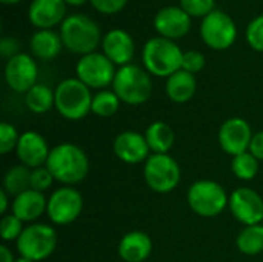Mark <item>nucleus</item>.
Masks as SVG:
<instances>
[{
	"label": "nucleus",
	"instance_id": "41",
	"mask_svg": "<svg viewBox=\"0 0 263 262\" xmlns=\"http://www.w3.org/2000/svg\"><path fill=\"white\" fill-rule=\"evenodd\" d=\"M86 2H89V0H65V3L66 5H71V6H82Z\"/></svg>",
	"mask_w": 263,
	"mask_h": 262
},
{
	"label": "nucleus",
	"instance_id": "34",
	"mask_svg": "<svg viewBox=\"0 0 263 262\" xmlns=\"http://www.w3.org/2000/svg\"><path fill=\"white\" fill-rule=\"evenodd\" d=\"M54 181L55 179L52 178V174L46 168V165L31 170V188L35 190V191L45 193L46 190H49L52 187Z\"/></svg>",
	"mask_w": 263,
	"mask_h": 262
},
{
	"label": "nucleus",
	"instance_id": "25",
	"mask_svg": "<svg viewBox=\"0 0 263 262\" xmlns=\"http://www.w3.org/2000/svg\"><path fill=\"white\" fill-rule=\"evenodd\" d=\"M25 105L29 111L35 114H45L55 105V94L49 86L43 83H35L25 94Z\"/></svg>",
	"mask_w": 263,
	"mask_h": 262
},
{
	"label": "nucleus",
	"instance_id": "35",
	"mask_svg": "<svg viewBox=\"0 0 263 262\" xmlns=\"http://www.w3.org/2000/svg\"><path fill=\"white\" fill-rule=\"evenodd\" d=\"M206 65V59L200 51L196 49H190L183 53V60H182V69L191 73V74H197L200 73Z\"/></svg>",
	"mask_w": 263,
	"mask_h": 262
},
{
	"label": "nucleus",
	"instance_id": "36",
	"mask_svg": "<svg viewBox=\"0 0 263 262\" xmlns=\"http://www.w3.org/2000/svg\"><path fill=\"white\" fill-rule=\"evenodd\" d=\"M89 2L92 8L102 14H117L128 3V0H89Z\"/></svg>",
	"mask_w": 263,
	"mask_h": 262
},
{
	"label": "nucleus",
	"instance_id": "14",
	"mask_svg": "<svg viewBox=\"0 0 263 262\" xmlns=\"http://www.w3.org/2000/svg\"><path fill=\"white\" fill-rule=\"evenodd\" d=\"M253 136L254 134L251 131V125L245 119L231 117V119H227L219 128L217 139H219L220 148L227 154L234 158L237 154L250 151Z\"/></svg>",
	"mask_w": 263,
	"mask_h": 262
},
{
	"label": "nucleus",
	"instance_id": "4",
	"mask_svg": "<svg viewBox=\"0 0 263 262\" xmlns=\"http://www.w3.org/2000/svg\"><path fill=\"white\" fill-rule=\"evenodd\" d=\"M57 113L66 120H82L91 113L92 94L91 88H88L77 77H69L62 80L54 90Z\"/></svg>",
	"mask_w": 263,
	"mask_h": 262
},
{
	"label": "nucleus",
	"instance_id": "16",
	"mask_svg": "<svg viewBox=\"0 0 263 262\" xmlns=\"http://www.w3.org/2000/svg\"><path fill=\"white\" fill-rule=\"evenodd\" d=\"M51 148L48 147L46 139L37 131H25L18 137V144L15 147L17 159L22 165L28 168L45 167L49 158Z\"/></svg>",
	"mask_w": 263,
	"mask_h": 262
},
{
	"label": "nucleus",
	"instance_id": "7",
	"mask_svg": "<svg viewBox=\"0 0 263 262\" xmlns=\"http://www.w3.org/2000/svg\"><path fill=\"white\" fill-rule=\"evenodd\" d=\"M57 247V233L48 224H28L15 241V249L22 258L34 262L45 261Z\"/></svg>",
	"mask_w": 263,
	"mask_h": 262
},
{
	"label": "nucleus",
	"instance_id": "23",
	"mask_svg": "<svg viewBox=\"0 0 263 262\" xmlns=\"http://www.w3.org/2000/svg\"><path fill=\"white\" fill-rule=\"evenodd\" d=\"M63 42L60 34L52 29H39L29 40V48L34 57L42 60H52L62 51Z\"/></svg>",
	"mask_w": 263,
	"mask_h": 262
},
{
	"label": "nucleus",
	"instance_id": "32",
	"mask_svg": "<svg viewBox=\"0 0 263 262\" xmlns=\"http://www.w3.org/2000/svg\"><path fill=\"white\" fill-rule=\"evenodd\" d=\"M20 134L17 133L15 127L9 122L0 124V153L8 154L11 151H15V147L18 144Z\"/></svg>",
	"mask_w": 263,
	"mask_h": 262
},
{
	"label": "nucleus",
	"instance_id": "18",
	"mask_svg": "<svg viewBox=\"0 0 263 262\" xmlns=\"http://www.w3.org/2000/svg\"><path fill=\"white\" fill-rule=\"evenodd\" d=\"M102 49H103V54L114 65L125 66V65L131 63V60L134 57L136 45H134V39L131 37V34L128 31L116 28V29L108 31L103 36Z\"/></svg>",
	"mask_w": 263,
	"mask_h": 262
},
{
	"label": "nucleus",
	"instance_id": "12",
	"mask_svg": "<svg viewBox=\"0 0 263 262\" xmlns=\"http://www.w3.org/2000/svg\"><path fill=\"white\" fill-rule=\"evenodd\" d=\"M228 208L236 221L248 225L263 224V198L250 187H239L230 195Z\"/></svg>",
	"mask_w": 263,
	"mask_h": 262
},
{
	"label": "nucleus",
	"instance_id": "17",
	"mask_svg": "<svg viewBox=\"0 0 263 262\" xmlns=\"http://www.w3.org/2000/svg\"><path fill=\"white\" fill-rule=\"evenodd\" d=\"M156 31L170 40L186 36L191 29V17L180 6H165L154 17Z\"/></svg>",
	"mask_w": 263,
	"mask_h": 262
},
{
	"label": "nucleus",
	"instance_id": "1",
	"mask_svg": "<svg viewBox=\"0 0 263 262\" xmlns=\"http://www.w3.org/2000/svg\"><path fill=\"white\" fill-rule=\"evenodd\" d=\"M46 168L51 171L55 182L72 187L86 179L89 173V159L79 145L63 142L51 148Z\"/></svg>",
	"mask_w": 263,
	"mask_h": 262
},
{
	"label": "nucleus",
	"instance_id": "26",
	"mask_svg": "<svg viewBox=\"0 0 263 262\" xmlns=\"http://www.w3.org/2000/svg\"><path fill=\"white\" fill-rule=\"evenodd\" d=\"M31 188V168L25 165H14L11 167L3 176V190L11 196L15 198L23 191Z\"/></svg>",
	"mask_w": 263,
	"mask_h": 262
},
{
	"label": "nucleus",
	"instance_id": "40",
	"mask_svg": "<svg viewBox=\"0 0 263 262\" xmlns=\"http://www.w3.org/2000/svg\"><path fill=\"white\" fill-rule=\"evenodd\" d=\"M9 195L2 188L0 190V213L5 216V215H8V207H9Z\"/></svg>",
	"mask_w": 263,
	"mask_h": 262
},
{
	"label": "nucleus",
	"instance_id": "30",
	"mask_svg": "<svg viewBox=\"0 0 263 262\" xmlns=\"http://www.w3.org/2000/svg\"><path fill=\"white\" fill-rule=\"evenodd\" d=\"M25 222L20 221L17 216H14L12 213L9 215H5L2 218V222H0V230H2V239L5 242H14L20 238V235L23 233L25 230Z\"/></svg>",
	"mask_w": 263,
	"mask_h": 262
},
{
	"label": "nucleus",
	"instance_id": "3",
	"mask_svg": "<svg viewBox=\"0 0 263 262\" xmlns=\"http://www.w3.org/2000/svg\"><path fill=\"white\" fill-rule=\"evenodd\" d=\"M142 60L145 69L157 77H170L182 69L183 51L170 39L162 36L149 39L142 49Z\"/></svg>",
	"mask_w": 263,
	"mask_h": 262
},
{
	"label": "nucleus",
	"instance_id": "38",
	"mask_svg": "<svg viewBox=\"0 0 263 262\" xmlns=\"http://www.w3.org/2000/svg\"><path fill=\"white\" fill-rule=\"evenodd\" d=\"M250 153L254 154L259 161H263V131H259L253 136V141L250 145Z\"/></svg>",
	"mask_w": 263,
	"mask_h": 262
},
{
	"label": "nucleus",
	"instance_id": "6",
	"mask_svg": "<svg viewBox=\"0 0 263 262\" xmlns=\"http://www.w3.org/2000/svg\"><path fill=\"white\" fill-rule=\"evenodd\" d=\"M190 208L200 218H216L227 207L230 196L225 188L210 179H200L190 185L186 193Z\"/></svg>",
	"mask_w": 263,
	"mask_h": 262
},
{
	"label": "nucleus",
	"instance_id": "33",
	"mask_svg": "<svg viewBox=\"0 0 263 262\" xmlns=\"http://www.w3.org/2000/svg\"><path fill=\"white\" fill-rule=\"evenodd\" d=\"M247 42L254 51L263 53V14L254 17L247 26Z\"/></svg>",
	"mask_w": 263,
	"mask_h": 262
},
{
	"label": "nucleus",
	"instance_id": "42",
	"mask_svg": "<svg viewBox=\"0 0 263 262\" xmlns=\"http://www.w3.org/2000/svg\"><path fill=\"white\" fill-rule=\"evenodd\" d=\"M2 3H5V5H15V3H18V2H22V0H0Z\"/></svg>",
	"mask_w": 263,
	"mask_h": 262
},
{
	"label": "nucleus",
	"instance_id": "39",
	"mask_svg": "<svg viewBox=\"0 0 263 262\" xmlns=\"http://www.w3.org/2000/svg\"><path fill=\"white\" fill-rule=\"evenodd\" d=\"M0 262H15L14 253L8 246H0Z\"/></svg>",
	"mask_w": 263,
	"mask_h": 262
},
{
	"label": "nucleus",
	"instance_id": "21",
	"mask_svg": "<svg viewBox=\"0 0 263 262\" xmlns=\"http://www.w3.org/2000/svg\"><path fill=\"white\" fill-rule=\"evenodd\" d=\"M117 253L125 262H145L153 253V241L145 232H129L119 241Z\"/></svg>",
	"mask_w": 263,
	"mask_h": 262
},
{
	"label": "nucleus",
	"instance_id": "8",
	"mask_svg": "<svg viewBox=\"0 0 263 262\" xmlns=\"http://www.w3.org/2000/svg\"><path fill=\"white\" fill-rule=\"evenodd\" d=\"M146 185L160 195L171 193L180 182V167L170 154H151L143 164Z\"/></svg>",
	"mask_w": 263,
	"mask_h": 262
},
{
	"label": "nucleus",
	"instance_id": "31",
	"mask_svg": "<svg viewBox=\"0 0 263 262\" xmlns=\"http://www.w3.org/2000/svg\"><path fill=\"white\" fill-rule=\"evenodd\" d=\"M190 17H206L214 11L216 0H180L179 5Z\"/></svg>",
	"mask_w": 263,
	"mask_h": 262
},
{
	"label": "nucleus",
	"instance_id": "11",
	"mask_svg": "<svg viewBox=\"0 0 263 262\" xmlns=\"http://www.w3.org/2000/svg\"><path fill=\"white\" fill-rule=\"evenodd\" d=\"M117 69L103 53H91L82 56L76 65V76L88 88L102 90L112 85Z\"/></svg>",
	"mask_w": 263,
	"mask_h": 262
},
{
	"label": "nucleus",
	"instance_id": "20",
	"mask_svg": "<svg viewBox=\"0 0 263 262\" xmlns=\"http://www.w3.org/2000/svg\"><path fill=\"white\" fill-rule=\"evenodd\" d=\"M46 207L48 198L43 193L29 188L12 199L11 213L26 224L37 221L43 213H46Z\"/></svg>",
	"mask_w": 263,
	"mask_h": 262
},
{
	"label": "nucleus",
	"instance_id": "43",
	"mask_svg": "<svg viewBox=\"0 0 263 262\" xmlns=\"http://www.w3.org/2000/svg\"><path fill=\"white\" fill-rule=\"evenodd\" d=\"M15 262H34V261H31V259H26V258H22V256H20V258H17V259H15Z\"/></svg>",
	"mask_w": 263,
	"mask_h": 262
},
{
	"label": "nucleus",
	"instance_id": "24",
	"mask_svg": "<svg viewBox=\"0 0 263 262\" xmlns=\"http://www.w3.org/2000/svg\"><path fill=\"white\" fill-rule=\"evenodd\" d=\"M145 139L153 154H170L174 145V130L163 120H156L145 130Z\"/></svg>",
	"mask_w": 263,
	"mask_h": 262
},
{
	"label": "nucleus",
	"instance_id": "29",
	"mask_svg": "<svg viewBox=\"0 0 263 262\" xmlns=\"http://www.w3.org/2000/svg\"><path fill=\"white\" fill-rule=\"evenodd\" d=\"M259 159L250 151L237 154L233 158L231 170L234 176L240 181H253L259 173Z\"/></svg>",
	"mask_w": 263,
	"mask_h": 262
},
{
	"label": "nucleus",
	"instance_id": "10",
	"mask_svg": "<svg viewBox=\"0 0 263 262\" xmlns=\"http://www.w3.org/2000/svg\"><path fill=\"white\" fill-rule=\"evenodd\" d=\"M83 212V196L74 187H60L48 198L46 215L55 225L72 224Z\"/></svg>",
	"mask_w": 263,
	"mask_h": 262
},
{
	"label": "nucleus",
	"instance_id": "22",
	"mask_svg": "<svg viewBox=\"0 0 263 262\" xmlns=\"http://www.w3.org/2000/svg\"><path fill=\"white\" fill-rule=\"evenodd\" d=\"M165 91L170 100L174 103H186L194 97L197 91L196 76L185 69H179L166 79Z\"/></svg>",
	"mask_w": 263,
	"mask_h": 262
},
{
	"label": "nucleus",
	"instance_id": "9",
	"mask_svg": "<svg viewBox=\"0 0 263 262\" xmlns=\"http://www.w3.org/2000/svg\"><path fill=\"white\" fill-rule=\"evenodd\" d=\"M200 37L211 49L223 51L234 45L237 39V26L231 15L220 9H214L202 19Z\"/></svg>",
	"mask_w": 263,
	"mask_h": 262
},
{
	"label": "nucleus",
	"instance_id": "27",
	"mask_svg": "<svg viewBox=\"0 0 263 262\" xmlns=\"http://www.w3.org/2000/svg\"><path fill=\"white\" fill-rule=\"evenodd\" d=\"M236 246L239 252L247 256L263 253V224L243 227L236 239Z\"/></svg>",
	"mask_w": 263,
	"mask_h": 262
},
{
	"label": "nucleus",
	"instance_id": "2",
	"mask_svg": "<svg viewBox=\"0 0 263 262\" xmlns=\"http://www.w3.org/2000/svg\"><path fill=\"white\" fill-rule=\"evenodd\" d=\"M60 37L66 49L80 56L96 53V48L103 39L100 26L85 14L68 15L62 22Z\"/></svg>",
	"mask_w": 263,
	"mask_h": 262
},
{
	"label": "nucleus",
	"instance_id": "28",
	"mask_svg": "<svg viewBox=\"0 0 263 262\" xmlns=\"http://www.w3.org/2000/svg\"><path fill=\"white\" fill-rule=\"evenodd\" d=\"M120 103L122 100L112 90H100L92 97L91 113L99 117H111L119 111Z\"/></svg>",
	"mask_w": 263,
	"mask_h": 262
},
{
	"label": "nucleus",
	"instance_id": "37",
	"mask_svg": "<svg viewBox=\"0 0 263 262\" xmlns=\"http://www.w3.org/2000/svg\"><path fill=\"white\" fill-rule=\"evenodd\" d=\"M18 48H20L18 40L14 39V37H3L0 40V54L6 60H9L14 56H17L18 54Z\"/></svg>",
	"mask_w": 263,
	"mask_h": 262
},
{
	"label": "nucleus",
	"instance_id": "13",
	"mask_svg": "<svg viewBox=\"0 0 263 262\" xmlns=\"http://www.w3.org/2000/svg\"><path fill=\"white\" fill-rule=\"evenodd\" d=\"M39 77V68L29 54L18 53L12 59L6 60L5 65V80L8 86L15 93L26 94L35 83Z\"/></svg>",
	"mask_w": 263,
	"mask_h": 262
},
{
	"label": "nucleus",
	"instance_id": "15",
	"mask_svg": "<svg viewBox=\"0 0 263 262\" xmlns=\"http://www.w3.org/2000/svg\"><path fill=\"white\" fill-rule=\"evenodd\" d=\"M112 151L116 158L128 165L145 164L146 159L151 156V150L145 139V134L137 131H122L114 137Z\"/></svg>",
	"mask_w": 263,
	"mask_h": 262
},
{
	"label": "nucleus",
	"instance_id": "5",
	"mask_svg": "<svg viewBox=\"0 0 263 262\" xmlns=\"http://www.w3.org/2000/svg\"><path fill=\"white\" fill-rule=\"evenodd\" d=\"M112 91L126 105H142L151 97L153 93L149 73L133 63L120 66L112 82Z\"/></svg>",
	"mask_w": 263,
	"mask_h": 262
},
{
	"label": "nucleus",
	"instance_id": "19",
	"mask_svg": "<svg viewBox=\"0 0 263 262\" xmlns=\"http://www.w3.org/2000/svg\"><path fill=\"white\" fill-rule=\"evenodd\" d=\"M65 0H32L28 8V19L37 29H51L66 17Z\"/></svg>",
	"mask_w": 263,
	"mask_h": 262
}]
</instances>
